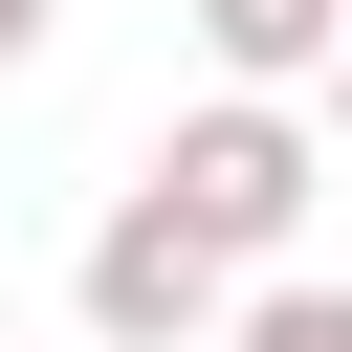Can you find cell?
<instances>
[{
    "instance_id": "1",
    "label": "cell",
    "mask_w": 352,
    "mask_h": 352,
    "mask_svg": "<svg viewBox=\"0 0 352 352\" xmlns=\"http://www.w3.org/2000/svg\"><path fill=\"white\" fill-rule=\"evenodd\" d=\"M132 176H154L220 264H286V242H308V198H330V132H308V88H198Z\"/></svg>"
},
{
    "instance_id": "2",
    "label": "cell",
    "mask_w": 352,
    "mask_h": 352,
    "mask_svg": "<svg viewBox=\"0 0 352 352\" xmlns=\"http://www.w3.org/2000/svg\"><path fill=\"white\" fill-rule=\"evenodd\" d=\"M220 286H242V264H220V242H198V220H176L154 176H132V198L88 220V264H66L88 352H220Z\"/></svg>"
},
{
    "instance_id": "3",
    "label": "cell",
    "mask_w": 352,
    "mask_h": 352,
    "mask_svg": "<svg viewBox=\"0 0 352 352\" xmlns=\"http://www.w3.org/2000/svg\"><path fill=\"white\" fill-rule=\"evenodd\" d=\"M330 22H352V0H198V66H220V88H308Z\"/></svg>"
},
{
    "instance_id": "4",
    "label": "cell",
    "mask_w": 352,
    "mask_h": 352,
    "mask_svg": "<svg viewBox=\"0 0 352 352\" xmlns=\"http://www.w3.org/2000/svg\"><path fill=\"white\" fill-rule=\"evenodd\" d=\"M220 352H352V286H308V264H242V286H220Z\"/></svg>"
},
{
    "instance_id": "5",
    "label": "cell",
    "mask_w": 352,
    "mask_h": 352,
    "mask_svg": "<svg viewBox=\"0 0 352 352\" xmlns=\"http://www.w3.org/2000/svg\"><path fill=\"white\" fill-rule=\"evenodd\" d=\"M308 132H330V176H352V22H330V66H308Z\"/></svg>"
},
{
    "instance_id": "6",
    "label": "cell",
    "mask_w": 352,
    "mask_h": 352,
    "mask_svg": "<svg viewBox=\"0 0 352 352\" xmlns=\"http://www.w3.org/2000/svg\"><path fill=\"white\" fill-rule=\"evenodd\" d=\"M44 22H66V0H0V88H22V66H44Z\"/></svg>"
}]
</instances>
